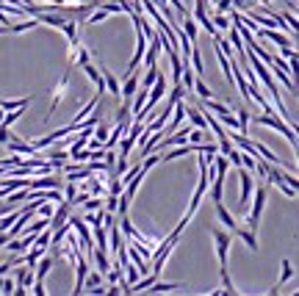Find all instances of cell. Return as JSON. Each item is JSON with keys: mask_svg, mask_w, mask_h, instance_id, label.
Listing matches in <instances>:
<instances>
[{"mask_svg": "<svg viewBox=\"0 0 299 296\" xmlns=\"http://www.w3.org/2000/svg\"><path fill=\"white\" fill-rule=\"evenodd\" d=\"M69 224H72V230L80 238V249L95 255V235L89 233V222H86V219H78V216H69Z\"/></svg>", "mask_w": 299, "mask_h": 296, "instance_id": "6da1fadb", "label": "cell"}, {"mask_svg": "<svg viewBox=\"0 0 299 296\" xmlns=\"http://www.w3.org/2000/svg\"><path fill=\"white\" fill-rule=\"evenodd\" d=\"M238 180H241V197H238V210H247L249 208V197L255 191V180H252V172L238 166Z\"/></svg>", "mask_w": 299, "mask_h": 296, "instance_id": "7a4b0ae2", "label": "cell"}, {"mask_svg": "<svg viewBox=\"0 0 299 296\" xmlns=\"http://www.w3.org/2000/svg\"><path fill=\"white\" fill-rule=\"evenodd\" d=\"M263 205H266V186H258L255 188V205H252V210L247 213V227L255 230V233H258V224H261Z\"/></svg>", "mask_w": 299, "mask_h": 296, "instance_id": "3957f363", "label": "cell"}, {"mask_svg": "<svg viewBox=\"0 0 299 296\" xmlns=\"http://www.w3.org/2000/svg\"><path fill=\"white\" fill-rule=\"evenodd\" d=\"M67 89H69V69H67V72H64V75H61V80H58V86H56V89H53V100H50V111H48V114H45V122H48V119H50V116H53V114H56V108H58V105H61L64 94H67Z\"/></svg>", "mask_w": 299, "mask_h": 296, "instance_id": "277c9868", "label": "cell"}, {"mask_svg": "<svg viewBox=\"0 0 299 296\" xmlns=\"http://www.w3.org/2000/svg\"><path fill=\"white\" fill-rule=\"evenodd\" d=\"M86 274H89V260L78 252V255H75V288H72V293H83Z\"/></svg>", "mask_w": 299, "mask_h": 296, "instance_id": "5b68a950", "label": "cell"}, {"mask_svg": "<svg viewBox=\"0 0 299 296\" xmlns=\"http://www.w3.org/2000/svg\"><path fill=\"white\" fill-rule=\"evenodd\" d=\"M6 150H9V152H17V155H39L36 147L28 144L25 139H20V136H14V139L6 141Z\"/></svg>", "mask_w": 299, "mask_h": 296, "instance_id": "8992f818", "label": "cell"}, {"mask_svg": "<svg viewBox=\"0 0 299 296\" xmlns=\"http://www.w3.org/2000/svg\"><path fill=\"white\" fill-rule=\"evenodd\" d=\"M139 69H133L131 75L125 78V83H122V100H133L136 97V92H139Z\"/></svg>", "mask_w": 299, "mask_h": 296, "instance_id": "52a82bcc", "label": "cell"}, {"mask_svg": "<svg viewBox=\"0 0 299 296\" xmlns=\"http://www.w3.org/2000/svg\"><path fill=\"white\" fill-rule=\"evenodd\" d=\"M100 69H103V78H105V89H108L114 97H122V83L116 80V75L111 72V69H105L103 64H100Z\"/></svg>", "mask_w": 299, "mask_h": 296, "instance_id": "ba28073f", "label": "cell"}, {"mask_svg": "<svg viewBox=\"0 0 299 296\" xmlns=\"http://www.w3.org/2000/svg\"><path fill=\"white\" fill-rule=\"evenodd\" d=\"M233 233H236L238 235V238H241L244 241V244H247V249H252V252H258V233H255V230H241V227H236V230H233Z\"/></svg>", "mask_w": 299, "mask_h": 296, "instance_id": "9c48e42d", "label": "cell"}, {"mask_svg": "<svg viewBox=\"0 0 299 296\" xmlns=\"http://www.w3.org/2000/svg\"><path fill=\"white\" fill-rule=\"evenodd\" d=\"M61 33L67 36V42H69V47H75V45H80L78 42V20H67L61 25Z\"/></svg>", "mask_w": 299, "mask_h": 296, "instance_id": "30bf717a", "label": "cell"}, {"mask_svg": "<svg viewBox=\"0 0 299 296\" xmlns=\"http://www.w3.org/2000/svg\"><path fill=\"white\" fill-rule=\"evenodd\" d=\"M216 216H219V222L225 224V227H230V230H236V227H238V222L233 219V213L227 210L222 202H216Z\"/></svg>", "mask_w": 299, "mask_h": 296, "instance_id": "8fae6325", "label": "cell"}, {"mask_svg": "<svg viewBox=\"0 0 299 296\" xmlns=\"http://www.w3.org/2000/svg\"><path fill=\"white\" fill-rule=\"evenodd\" d=\"M100 285H105V274L103 271H89V274H86V282H83V291H95Z\"/></svg>", "mask_w": 299, "mask_h": 296, "instance_id": "7c38bea8", "label": "cell"}, {"mask_svg": "<svg viewBox=\"0 0 299 296\" xmlns=\"http://www.w3.org/2000/svg\"><path fill=\"white\" fill-rule=\"evenodd\" d=\"M291 277H294V269H291V260H283V277H280V280H277V285H272V288H269L266 293H277L280 288H283L285 282L291 280Z\"/></svg>", "mask_w": 299, "mask_h": 296, "instance_id": "4fadbf2b", "label": "cell"}, {"mask_svg": "<svg viewBox=\"0 0 299 296\" xmlns=\"http://www.w3.org/2000/svg\"><path fill=\"white\" fill-rule=\"evenodd\" d=\"M189 119L194 128H208V116H205V108H191L189 105Z\"/></svg>", "mask_w": 299, "mask_h": 296, "instance_id": "5bb4252c", "label": "cell"}, {"mask_svg": "<svg viewBox=\"0 0 299 296\" xmlns=\"http://www.w3.org/2000/svg\"><path fill=\"white\" fill-rule=\"evenodd\" d=\"M222 197H225V177L216 175L213 177V186H210V199H213V205L222 202Z\"/></svg>", "mask_w": 299, "mask_h": 296, "instance_id": "9a60e30c", "label": "cell"}, {"mask_svg": "<svg viewBox=\"0 0 299 296\" xmlns=\"http://www.w3.org/2000/svg\"><path fill=\"white\" fill-rule=\"evenodd\" d=\"M213 166H216V175L225 177L227 169H230V158H227L225 152H216V155H213Z\"/></svg>", "mask_w": 299, "mask_h": 296, "instance_id": "2e32d148", "label": "cell"}, {"mask_svg": "<svg viewBox=\"0 0 299 296\" xmlns=\"http://www.w3.org/2000/svg\"><path fill=\"white\" fill-rule=\"evenodd\" d=\"M178 288H180V282H161V280H155L147 288V293H166V291H178Z\"/></svg>", "mask_w": 299, "mask_h": 296, "instance_id": "e0dca14e", "label": "cell"}, {"mask_svg": "<svg viewBox=\"0 0 299 296\" xmlns=\"http://www.w3.org/2000/svg\"><path fill=\"white\" fill-rule=\"evenodd\" d=\"M194 94L199 100H210V97H213V92H210V86L202 80V75H197V80H194Z\"/></svg>", "mask_w": 299, "mask_h": 296, "instance_id": "ac0fdd59", "label": "cell"}, {"mask_svg": "<svg viewBox=\"0 0 299 296\" xmlns=\"http://www.w3.org/2000/svg\"><path fill=\"white\" fill-rule=\"evenodd\" d=\"M31 105V97H22V100H0V108L3 111H17V108H28Z\"/></svg>", "mask_w": 299, "mask_h": 296, "instance_id": "d6986e66", "label": "cell"}, {"mask_svg": "<svg viewBox=\"0 0 299 296\" xmlns=\"http://www.w3.org/2000/svg\"><path fill=\"white\" fill-rule=\"evenodd\" d=\"M50 269H53V258H50V255H42L39 263H36V277H39V280H45V277L50 274Z\"/></svg>", "mask_w": 299, "mask_h": 296, "instance_id": "ffe728a7", "label": "cell"}, {"mask_svg": "<svg viewBox=\"0 0 299 296\" xmlns=\"http://www.w3.org/2000/svg\"><path fill=\"white\" fill-rule=\"evenodd\" d=\"M158 75H161L158 64H155V67H144V80H142V86H144V89H152V83L158 80Z\"/></svg>", "mask_w": 299, "mask_h": 296, "instance_id": "44dd1931", "label": "cell"}, {"mask_svg": "<svg viewBox=\"0 0 299 296\" xmlns=\"http://www.w3.org/2000/svg\"><path fill=\"white\" fill-rule=\"evenodd\" d=\"M191 67H194V72H197V75H202V72H205V64H202V53H199V45L191 47Z\"/></svg>", "mask_w": 299, "mask_h": 296, "instance_id": "7402d4cb", "label": "cell"}, {"mask_svg": "<svg viewBox=\"0 0 299 296\" xmlns=\"http://www.w3.org/2000/svg\"><path fill=\"white\" fill-rule=\"evenodd\" d=\"M108 14H111V11L105 9V6H100V9H95V11L89 14V20H86V25H97V22L108 20Z\"/></svg>", "mask_w": 299, "mask_h": 296, "instance_id": "603a6c76", "label": "cell"}, {"mask_svg": "<svg viewBox=\"0 0 299 296\" xmlns=\"http://www.w3.org/2000/svg\"><path fill=\"white\" fill-rule=\"evenodd\" d=\"M238 130H241V133L244 136H247V130H249V122H252V114H249V111L247 108H238Z\"/></svg>", "mask_w": 299, "mask_h": 296, "instance_id": "cb8c5ba5", "label": "cell"}, {"mask_svg": "<svg viewBox=\"0 0 299 296\" xmlns=\"http://www.w3.org/2000/svg\"><path fill=\"white\" fill-rule=\"evenodd\" d=\"M45 227H50V219L39 216V219H36V222H33V224H31V227H28V230H25V235H39V233H42V230H45Z\"/></svg>", "mask_w": 299, "mask_h": 296, "instance_id": "d4e9b609", "label": "cell"}, {"mask_svg": "<svg viewBox=\"0 0 299 296\" xmlns=\"http://www.w3.org/2000/svg\"><path fill=\"white\" fill-rule=\"evenodd\" d=\"M45 252H48V249H45V246H36V249H33V252H28V255H25V266H31V269H36L39 258H42Z\"/></svg>", "mask_w": 299, "mask_h": 296, "instance_id": "484cf974", "label": "cell"}, {"mask_svg": "<svg viewBox=\"0 0 299 296\" xmlns=\"http://www.w3.org/2000/svg\"><path fill=\"white\" fill-rule=\"evenodd\" d=\"M255 150H258V155H263V158H266V161H272V163H280V158L274 155V152L269 150L266 144H261V141H255Z\"/></svg>", "mask_w": 299, "mask_h": 296, "instance_id": "4316f807", "label": "cell"}, {"mask_svg": "<svg viewBox=\"0 0 299 296\" xmlns=\"http://www.w3.org/2000/svg\"><path fill=\"white\" fill-rule=\"evenodd\" d=\"M283 17H285V22H288V25H291V31H294V36L299 39V17L294 14V11H283Z\"/></svg>", "mask_w": 299, "mask_h": 296, "instance_id": "83f0119b", "label": "cell"}, {"mask_svg": "<svg viewBox=\"0 0 299 296\" xmlns=\"http://www.w3.org/2000/svg\"><path fill=\"white\" fill-rule=\"evenodd\" d=\"M75 197H78V188H75V183H72V180H67V186H64V199L75 205Z\"/></svg>", "mask_w": 299, "mask_h": 296, "instance_id": "f1b7e54d", "label": "cell"}, {"mask_svg": "<svg viewBox=\"0 0 299 296\" xmlns=\"http://www.w3.org/2000/svg\"><path fill=\"white\" fill-rule=\"evenodd\" d=\"M22 114H25V108H17V111H6V119H3V125H9V128H11V125H14V122L20 119V116H22Z\"/></svg>", "mask_w": 299, "mask_h": 296, "instance_id": "f546056e", "label": "cell"}, {"mask_svg": "<svg viewBox=\"0 0 299 296\" xmlns=\"http://www.w3.org/2000/svg\"><path fill=\"white\" fill-rule=\"evenodd\" d=\"M14 139V133H11L9 125H0V147H6V141Z\"/></svg>", "mask_w": 299, "mask_h": 296, "instance_id": "4dcf8cb0", "label": "cell"}, {"mask_svg": "<svg viewBox=\"0 0 299 296\" xmlns=\"http://www.w3.org/2000/svg\"><path fill=\"white\" fill-rule=\"evenodd\" d=\"M36 213H39V216H45V219H50L56 210H53V205H48V199H45V205H39V208H36Z\"/></svg>", "mask_w": 299, "mask_h": 296, "instance_id": "1f68e13d", "label": "cell"}, {"mask_svg": "<svg viewBox=\"0 0 299 296\" xmlns=\"http://www.w3.org/2000/svg\"><path fill=\"white\" fill-rule=\"evenodd\" d=\"M17 291V282L14 280H3V291L0 293H14Z\"/></svg>", "mask_w": 299, "mask_h": 296, "instance_id": "d6a6232c", "label": "cell"}, {"mask_svg": "<svg viewBox=\"0 0 299 296\" xmlns=\"http://www.w3.org/2000/svg\"><path fill=\"white\" fill-rule=\"evenodd\" d=\"M33 293H36V296L48 293V291H45V280H39V277H36V282H33Z\"/></svg>", "mask_w": 299, "mask_h": 296, "instance_id": "836d02e7", "label": "cell"}, {"mask_svg": "<svg viewBox=\"0 0 299 296\" xmlns=\"http://www.w3.org/2000/svg\"><path fill=\"white\" fill-rule=\"evenodd\" d=\"M285 3H288V0H285ZM288 6H291V9L296 11V17H299V6H294V3H288Z\"/></svg>", "mask_w": 299, "mask_h": 296, "instance_id": "e575fe53", "label": "cell"}, {"mask_svg": "<svg viewBox=\"0 0 299 296\" xmlns=\"http://www.w3.org/2000/svg\"><path fill=\"white\" fill-rule=\"evenodd\" d=\"M3 119H6V111H3V108H0V125H3Z\"/></svg>", "mask_w": 299, "mask_h": 296, "instance_id": "d590c367", "label": "cell"}, {"mask_svg": "<svg viewBox=\"0 0 299 296\" xmlns=\"http://www.w3.org/2000/svg\"><path fill=\"white\" fill-rule=\"evenodd\" d=\"M183 3H186V6H189V9H191V6H194V0H183Z\"/></svg>", "mask_w": 299, "mask_h": 296, "instance_id": "8d00e7d4", "label": "cell"}, {"mask_svg": "<svg viewBox=\"0 0 299 296\" xmlns=\"http://www.w3.org/2000/svg\"><path fill=\"white\" fill-rule=\"evenodd\" d=\"M296 293H299V291H296Z\"/></svg>", "mask_w": 299, "mask_h": 296, "instance_id": "74e56055", "label": "cell"}]
</instances>
